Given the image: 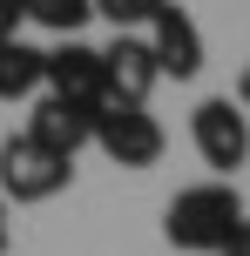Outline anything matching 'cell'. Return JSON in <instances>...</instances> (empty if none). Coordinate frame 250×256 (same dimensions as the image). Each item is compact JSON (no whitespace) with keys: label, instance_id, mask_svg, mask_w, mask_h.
Here are the masks:
<instances>
[{"label":"cell","instance_id":"1","mask_svg":"<svg viewBox=\"0 0 250 256\" xmlns=\"http://www.w3.org/2000/svg\"><path fill=\"white\" fill-rule=\"evenodd\" d=\"M237 222H243L237 182H189V189H176L169 209H162V236H169L176 250H189V256H216Z\"/></svg>","mask_w":250,"mask_h":256},{"label":"cell","instance_id":"2","mask_svg":"<svg viewBox=\"0 0 250 256\" xmlns=\"http://www.w3.org/2000/svg\"><path fill=\"white\" fill-rule=\"evenodd\" d=\"M68 182H75V155L34 142L27 128L0 142V202H54Z\"/></svg>","mask_w":250,"mask_h":256},{"label":"cell","instance_id":"3","mask_svg":"<svg viewBox=\"0 0 250 256\" xmlns=\"http://www.w3.org/2000/svg\"><path fill=\"white\" fill-rule=\"evenodd\" d=\"M95 148L115 168H156L162 148H169V135L149 115V102H102L95 108Z\"/></svg>","mask_w":250,"mask_h":256},{"label":"cell","instance_id":"4","mask_svg":"<svg viewBox=\"0 0 250 256\" xmlns=\"http://www.w3.org/2000/svg\"><path fill=\"white\" fill-rule=\"evenodd\" d=\"M189 142H196V155L210 168H243L250 162V115L243 102H230V94H210V102H196V115H189Z\"/></svg>","mask_w":250,"mask_h":256},{"label":"cell","instance_id":"5","mask_svg":"<svg viewBox=\"0 0 250 256\" xmlns=\"http://www.w3.org/2000/svg\"><path fill=\"white\" fill-rule=\"evenodd\" d=\"M48 94H75V102H108V61L102 48H88L81 34L54 40L48 48V81H41Z\"/></svg>","mask_w":250,"mask_h":256},{"label":"cell","instance_id":"6","mask_svg":"<svg viewBox=\"0 0 250 256\" xmlns=\"http://www.w3.org/2000/svg\"><path fill=\"white\" fill-rule=\"evenodd\" d=\"M149 48H156L162 81H196L203 74V27L189 20V7H176V0L149 20Z\"/></svg>","mask_w":250,"mask_h":256},{"label":"cell","instance_id":"7","mask_svg":"<svg viewBox=\"0 0 250 256\" xmlns=\"http://www.w3.org/2000/svg\"><path fill=\"white\" fill-rule=\"evenodd\" d=\"M95 108H102V102L41 94V102H34V115H27V135H34V142H48V148H61V155H81V148L95 142Z\"/></svg>","mask_w":250,"mask_h":256},{"label":"cell","instance_id":"8","mask_svg":"<svg viewBox=\"0 0 250 256\" xmlns=\"http://www.w3.org/2000/svg\"><path fill=\"white\" fill-rule=\"evenodd\" d=\"M102 61H108V102H149L156 81H162L156 48H149L142 34H115V40L102 48Z\"/></svg>","mask_w":250,"mask_h":256},{"label":"cell","instance_id":"9","mask_svg":"<svg viewBox=\"0 0 250 256\" xmlns=\"http://www.w3.org/2000/svg\"><path fill=\"white\" fill-rule=\"evenodd\" d=\"M48 81V48H34V40H0V102H27V94Z\"/></svg>","mask_w":250,"mask_h":256},{"label":"cell","instance_id":"10","mask_svg":"<svg viewBox=\"0 0 250 256\" xmlns=\"http://www.w3.org/2000/svg\"><path fill=\"white\" fill-rule=\"evenodd\" d=\"M27 20L48 27L54 40H68V34H81L95 20V0H27Z\"/></svg>","mask_w":250,"mask_h":256},{"label":"cell","instance_id":"11","mask_svg":"<svg viewBox=\"0 0 250 256\" xmlns=\"http://www.w3.org/2000/svg\"><path fill=\"white\" fill-rule=\"evenodd\" d=\"M162 7H169V0H95V14H102V20H115V34H135V27H149Z\"/></svg>","mask_w":250,"mask_h":256},{"label":"cell","instance_id":"12","mask_svg":"<svg viewBox=\"0 0 250 256\" xmlns=\"http://www.w3.org/2000/svg\"><path fill=\"white\" fill-rule=\"evenodd\" d=\"M27 27V0H0V40H14Z\"/></svg>","mask_w":250,"mask_h":256},{"label":"cell","instance_id":"13","mask_svg":"<svg viewBox=\"0 0 250 256\" xmlns=\"http://www.w3.org/2000/svg\"><path fill=\"white\" fill-rule=\"evenodd\" d=\"M216 256H250V216L237 222V230H230V243H223V250H216Z\"/></svg>","mask_w":250,"mask_h":256},{"label":"cell","instance_id":"14","mask_svg":"<svg viewBox=\"0 0 250 256\" xmlns=\"http://www.w3.org/2000/svg\"><path fill=\"white\" fill-rule=\"evenodd\" d=\"M237 102H243V115H250V68H243V81H237Z\"/></svg>","mask_w":250,"mask_h":256},{"label":"cell","instance_id":"15","mask_svg":"<svg viewBox=\"0 0 250 256\" xmlns=\"http://www.w3.org/2000/svg\"><path fill=\"white\" fill-rule=\"evenodd\" d=\"M7 236H14V230H7V202H0V256H7Z\"/></svg>","mask_w":250,"mask_h":256}]
</instances>
